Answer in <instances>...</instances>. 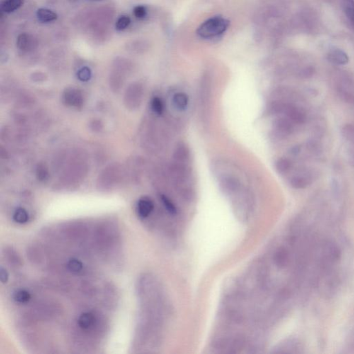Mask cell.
<instances>
[{"label": "cell", "mask_w": 354, "mask_h": 354, "mask_svg": "<svg viewBox=\"0 0 354 354\" xmlns=\"http://www.w3.org/2000/svg\"><path fill=\"white\" fill-rule=\"evenodd\" d=\"M229 26V22L222 17H214L204 22L197 30L199 36L203 38H211L218 36L226 31Z\"/></svg>", "instance_id": "6da1fadb"}, {"label": "cell", "mask_w": 354, "mask_h": 354, "mask_svg": "<svg viewBox=\"0 0 354 354\" xmlns=\"http://www.w3.org/2000/svg\"><path fill=\"white\" fill-rule=\"evenodd\" d=\"M317 170L309 167H301L289 178V184L294 189H304L312 185L317 179Z\"/></svg>", "instance_id": "7a4b0ae2"}, {"label": "cell", "mask_w": 354, "mask_h": 354, "mask_svg": "<svg viewBox=\"0 0 354 354\" xmlns=\"http://www.w3.org/2000/svg\"><path fill=\"white\" fill-rule=\"evenodd\" d=\"M274 135L278 139H285L295 134L298 126L282 116L277 117L272 123Z\"/></svg>", "instance_id": "3957f363"}, {"label": "cell", "mask_w": 354, "mask_h": 354, "mask_svg": "<svg viewBox=\"0 0 354 354\" xmlns=\"http://www.w3.org/2000/svg\"><path fill=\"white\" fill-rule=\"evenodd\" d=\"M211 91L212 88L208 80L202 82L199 88V103L202 120L205 124H207V122H208L209 115H210Z\"/></svg>", "instance_id": "277c9868"}, {"label": "cell", "mask_w": 354, "mask_h": 354, "mask_svg": "<svg viewBox=\"0 0 354 354\" xmlns=\"http://www.w3.org/2000/svg\"><path fill=\"white\" fill-rule=\"evenodd\" d=\"M335 91L343 101L354 105V81L350 78H343L337 81Z\"/></svg>", "instance_id": "5b68a950"}, {"label": "cell", "mask_w": 354, "mask_h": 354, "mask_svg": "<svg viewBox=\"0 0 354 354\" xmlns=\"http://www.w3.org/2000/svg\"><path fill=\"white\" fill-rule=\"evenodd\" d=\"M144 90L142 85L136 83L129 87L126 91L125 103L126 106L134 110L139 108L144 98Z\"/></svg>", "instance_id": "8992f818"}, {"label": "cell", "mask_w": 354, "mask_h": 354, "mask_svg": "<svg viewBox=\"0 0 354 354\" xmlns=\"http://www.w3.org/2000/svg\"><path fill=\"white\" fill-rule=\"evenodd\" d=\"M219 185L221 191L227 195H235L241 190V182L239 178L233 175H224L219 178Z\"/></svg>", "instance_id": "52a82bcc"}, {"label": "cell", "mask_w": 354, "mask_h": 354, "mask_svg": "<svg viewBox=\"0 0 354 354\" xmlns=\"http://www.w3.org/2000/svg\"><path fill=\"white\" fill-rule=\"evenodd\" d=\"M63 102L68 106L79 108L83 106L84 97L80 90L75 88H66L63 93Z\"/></svg>", "instance_id": "ba28073f"}, {"label": "cell", "mask_w": 354, "mask_h": 354, "mask_svg": "<svg viewBox=\"0 0 354 354\" xmlns=\"http://www.w3.org/2000/svg\"><path fill=\"white\" fill-rule=\"evenodd\" d=\"M173 159L175 162L188 164L190 159V150L185 143H178L177 145L174 150Z\"/></svg>", "instance_id": "9c48e42d"}, {"label": "cell", "mask_w": 354, "mask_h": 354, "mask_svg": "<svg viewBox=\"0 0 354 354\" xmlns=\"http://www.w3.org/2000/svg\"><path fill=\"white\" fill-rule=\"evenodd\" d=\"M328 60L333 64L344 65L349 62L350 59L345 52L341 49L333 48L329 51L327 55Z\"/></svg>", "instance_id": "30bf717a"}, {"label": "cell", "mask_w": 354, "mask_h": 354, "mask_svg": "<svg viewBox=\"0 0 354 354\" xmlns=\"http://www.w3.org/2000/svg\"><path fill=\"white\" fill-rule=\"evenodd\" d=\"M154 204L148 197H143L137 204L138 214L141 218H146L154 210Z\"/></svg>", "instance_id": "8fae6325"}, {"label": "cell", "mask_w": 354, "mask_h": 354, "mask_svg": "<svg viewBox=\"0 0 354 354\" xmlns=\"http://www.w3.org/2000/svg\"><path fill=\"white\" fill-rule=\"evenodd\" d=\"M189 102V96L187 93L184 92H177L174 94L172 103H173L174 108L179 112H183L188 108Z\"/></svg>", "instance_id": "7c38bea8"}, {"label": "cell", "mask_w": 354, "mask_h": 354, "mask_svg": "<svg viewBox=\"0 0 354 354\" xmlns=\"http://www.w3.org/2000/svg\"><path fill=\"white\" fill-rule=\"evenodd\" d=\"M275 169L281 175H286L290 173L294 167L292 160L287 157H280L275 161Z\"/></svg>", "instance_id": "4fadbf2b"}, {"label": "cell", "mask_w": 354, "mask_h": 354, "mask_svg": "<svg viewBox=\"0 0 354 354\" xmlns=\"http://www.w3.org/2000/svg\"><path fill=\"white\" fill-rule=\"evenodd\" d=\"M17 46L23 52H28L33 47V38L27 33H22L17 38Z\"/></svg>", "instance_id": "5bb4252c"}, {"label": "cell", "mask_w": 354, "mask_h": 354, "mask_svg": "<svg viewBox=\"0 0 354 354\" xmlns=\"http://www.w3.org/2000/svg\"><path fill=\"white\" fill-rule=\"evenodd\" d=\"M37 17L40 22H43V23H48V22L56 20L58 18V15L52 10L47 9V8H40L37 10Z\"/></svg>", "instance_id": "9a60e30c"}, {"label": "cell", "mask_w": 354, "mask_h": 354, "mask_svg": "<svg viewBox=\"0 0 354 354\" xmlns=\"http://www.w3.org/2000/svg\"><path fill=\"white\" fill-rule=\"evenodd\" d=\"M23 0H6L1 5V11L6 13H12L21 7Z\"/></svg>", "instance_id": "2e32d148"}, {"label": "cell", "mask_w": 354, "mask_h": 354, "mask_svg": "<svg viewBox=\"0 0 354 354\" xmlns=\"http://www.w3.org/2000/svg\"><path fill=\"white\" fill-rule=\"evenodd\" d=\"M342 135L345 141L354 147V123H348L342 128Z\"/></svg>", "instance_id": "e0dca14e"}, {"label": "cell", "mask_w": 354, "mask_h": 354, "mask_svg": "<svg viewBox=\"0 0 354 354\" xmlns=\"http://www.w3.org/2000/svg\"><path fill=\"white\" fill-rule=\"evenodd\" d=\"M13 219L18 224H26L27 221H29V219H30V216H29L28 212L25 208L18 207L13 213Z\"/></svg>", "instance_id": "ac0fdd59"}, {"label": "cell", "mask_w": 354, "mask_h": 354, "mask_svg": "<svg viewBox=\"0 0 354 354\" xmlns=\"http://www.w3.org/2000/svg\"><path fill=\"white\" fill-rule=\"evenodd\" d=\"M93 321H94V318L92 314L90 313H84L80 316L79 319H78V325L82 328L88 329L90 326H92Z\"/></svg>", "instance_id": "d6986e66"}, {"label": "cell", "mask_w": 354, "mask_h": 354, "mask_svg": "<svg viewBox=\"0 0 354 354\" xmlns=\"http://www.w3.org/2000/svg\"><path fill=\"white\" fill-rule=\"evenodd\" d=\"M151 109L155 115H162L165 109L164 103H163L162 99L158 96L154 97L151 99Z\"/></svg>", "instance_id": "ffe728a7"}, {"label": "cell", "mask_w": 354, "mask_h": 354, "mask_svg": "<svg viewBox=\"0 0 354 354\" xmlns=\"http://www.w3.org/2000/svg\"><path fill=\"white\" fill-rule=\"evenodd\" d=\"M343 7L344 12L347 18L350 19L354 25V0H344Z\"/></svg>", "instance_id": "44dd1931"}, {"label": "cell", "mask_w": 354, "mask_h": 354, "mask_svg": "<svg viewBox=\"0 0 354 354\" xmlns=\"http://www.w3.org/2000/svg\"><path fill=\"white\" fill-rule=\"evenodd\" d=\"M161 200L163 205L164 206L165 208L169 213L172 214H177V208L176 206L173 203L171 199L168 198L167 196L162 195L161 196Z\"/></svg>", "instance_id": "7402d4cb"}, {"label": "cell", "mask_w": 354, "mask_h": 354, "mask_svg": "<svg viewBox=\"0 0 354 354\" xmlns=\"http://www.w3.org/2000/svg\"><path fill=\"white\" fill-rule=\"evenodd\" d=\"M13 299L17 302L26 303L30 299V294L25 290H19L13 294Z\"/></svg>", "instance_id": "603a6c76"}, {"label": "cell", "mask_w": 354, "mask_h": 354, "mask_svg": "<svg viewBox=\"0 0 354 354\" xmlns=\"http://www.w3.org/2000/svg\"><path fill=\"white\" fill-rule=\"evenodd\" d=\"M131 20L127 15H122L116 23V29L118 30H125L130 25Z\"/></svg>", "instance_id": "cb8c5ba5"}, {"label": "cell", "mask_w": 354, "mask_h": 354, "mask_svg": "<svg viewBox=\"0 0 354 354\" xmlns=\"http://www.w3.org/2000/svg\"><path fill=\"white\" fill-rule=\"evenodd\" d=\"M68 269L73 273H78L83 269V265L81 261L76 259H71L67 263Z\"/></svg>", "instance_id": "d4e9b609"}, {"label": "cell", "mask_w": 354, "mask_h": 354, "mask_svg": "<svg viewBox=\"0 0 354 354\" xmlns=\"http://www.w3.org/2000/svg\"><path fill=\"white\" fill-rule=\"evenodd\" d=\"M37 178L41 181H44L47 179L49 176L48 170L46 168L45 165L40 164L37 166L36 169Z\"/></svg>", "instance_id": "484cf974"}, {"label": "cell", "mask_w": 354, "mask_h": 354, "mask_svg": "<svg viewBox=\"0 0 354 354\" xmlns=\"http://www.w3.org/2000/svg\"><path fill=\"white\" fill-rule=\"evenodd\" d=\"M91 76V71L89 68L84 66L78 72V77L81 81H88Z\"/></svg>", "instance_id": "4316f807"}, {"label": "cell", "mask_w": 354, "mask_h": 354, "mask_svg": "<svg viewBox=\"0 0 354 354\" xmlns=\"http://www.w3.org/2000/svg\"><path fill=\"white\" fill-rule=\"evenodd\" d=\"M134 14L135 15L136 18L139 19L144 18L147 14V11L146 8L144 6H137L134 8Z\"/></svg>", "instance_id": "83f0119b"}, {"label": "cell", "mask_w": 354, "mask_h": 354, "mask_svg": "<svg viewBox=\"0 0 354 354\" xmlns=\"http://www.w3.org/2000/svg\"><path fill=\"white\" fill-rule=\"evenodd\" d=\"M8 277H9V275H8L7 270L3 267H1L0 268V280H1V283L6 284L8 282Z\"/></svg>", "instance_id": "f1b7e54d"}, {"label": "cell", "mask_w": 354, "mask_h": 354, "mask_svg": "<svg viewBox=\"0 0 354 354\" xmlns=\"http://www.w3.org/2000/svg\"><path fill=\"white\" fill-rule=\"evenodd\" d=\"M349 160H350L351 165L354 168V148H352L349 150Z\"/></svg>", "instance_id": "f546056e"}]
</instances>
